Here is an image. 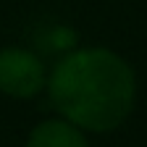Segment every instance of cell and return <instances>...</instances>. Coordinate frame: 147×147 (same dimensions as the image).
Segmentation results:
<instances>
[{
  "label": "cell",
  "mask_w": 147,
  "mask_h": 147,
  "mask_svg": "<svg viewBox=\"0 0 147 147\" xmlns=\"http://www.w3.org/2000/svg\"><path fill=\"white\" fill-rule=\"evenodd\" d=\"M47 66L29 47L0 50V92L13 100H32L45 92Z\"/></svg>",
  "instance_id": "obj_2"
},
{
  "label": "cell",
  "mask_w": 147,
  "mask_h": 147,
  "mask_svg": "<svg viewBox=\"0 0 147 147\" xmlns=\"http://www.w3.org/2000/svg\"><path fill=\"white\" fill-rule=\"evenodd\" d=\"M26 147H89V142H87V131L55 116V118L40 121L32 129Z\"/></svg>",
  "instance_id": "obj_3"
},
{
  "label": "cell",
  "mask_w": 147,
  "mask_h": 147,
  "mask_svg": "<svg viewBox=\"0 0 147 147\" xmlns=\"http://www.w3.org/2000/svg\"><path fill=\"white\" fill-rule=\"evenodd\" d=\"M45 92L55 116L87 134H108L137 105V74L116 50L71 47L47 71Z\"/></svg>",
  "instance_id": "obj_1"
}]
</instances>
